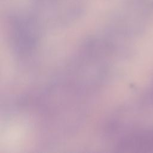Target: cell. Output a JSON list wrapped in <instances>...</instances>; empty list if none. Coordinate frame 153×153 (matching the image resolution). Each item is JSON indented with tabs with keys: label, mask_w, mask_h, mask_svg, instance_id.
Instances as JSON below:
<instances>
[]
</instances>
